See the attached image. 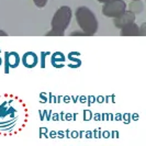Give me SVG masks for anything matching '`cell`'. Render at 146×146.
I'll return each mask as SVG.
<instances>
[{
  "label": "cell",
  "mask_w": 146,
  "mask_h": 146,
  "mask_svg": "<svg viewBox=\"0 0 146 146\" xmlns=\"http://www.w3.org/2000/svg\"><path fill=\"white\" fill-rule=\"evenodd\" d=\"M29 121V109L13 94L0 95V135L13 136L22 132Z\"/></svg>",
  "instance_id": "1"
},
{
  "label": "cell",
  "mask_w": 146,
  "mask_h": 146,
  "mask_svg": "<svg viewBox=\"0 0 146 146\" xmlns=\"http://www.w3.org/2000/svg\"><path fill=\"white\" fill-rule=\"evenodd\" d=\"M73 12L68 6H62L58 8L52 18L51 30L45 34L46 36H63L65 31L69 27L72 21Z\"/></svg>",
  "instance_id": "2"
},
{
  "label": "cell",
  "mask_w": 146,
  "mask_h": 146,
  "mask_svg": "<svg viewBox=\"0 0 146 146\" xmlns=\"http://www.w3.org/2000/svg\"><path fill=\"white\" fill-rule=\"evenodd\" d=\"M76 21L78 23L81 31H84L87 36L95 35L98 31V19L96 17L95 12H92L90 9L86 6H80L76 9L75 12Z\"/></svg>",
  "instance_id": "3"
},
{
  "label": "cell",
  "mask_w": 146,
  "mask_h": 146,
  "mask_svg": "<svg viewBox=\"0 0 146 146\" xmlns=\"http://www.w3.org/2000/svg\"><path fill=\"white\" fill-rule=\"evenodd\" d=\"M103 5L102 15L107 18H117L127 10V5L124 0H109Z\"/></svg>",
  "instance_id": "4"
},
{
  "label": "cell",
  "mask_w": 146,
  "mask_h": 146,
  "mask_svg": "<svg viewBox=\"0 0 146 146\" xmlns=\"http://www.w3.org/2000/svg\"><path fill=\"white\" fill-rule=\"evenodd\" d=\"M135 19H136V15H134V13H132L131 11L126 10L120 17L114 18L113 19V23H114V27L115 28L122 29V28H124L125 25L130 24L132 22H135Z\"/></svg>",
  "instance_id": "5"
},
{
  "label": "cell",
  "mask_w": 146,
  "mask_h": 146,
  "mask_svg": "<svg viewBox=\"0 0 146 146\" xmlns=\"http://www.w3.org/2000/svg\"><path fill=\"white\" fill-rule=\"evenodd\" d=\"M139 27L135 22H132L121 29V35L122 36H139Z\"/></svg>",
  "instance_id": "6"
},
{
  "label": "cell",
  "mask_w": 146,
  "mask_h": 146,
  "mask_svg": "<svg viewBox=\"0 0 146 146\" xmlns=\"http://www.w3.org/2000/svg\"><path fill=\"white\" fill-rule=\"evenodd\" d=\"M144 10V3L139 0V1H132L131 3L129 5V11H131L132 13L134 15H141Z\"/></svg>",
  "instance_id": "7"
},
{
  "label": "cell",
  "mask_w": 146,
  "mask_h": 146,
  "mask_svg": "<svg viewBox=\"0 0 146 146\" xmlns=\"http://www.w3.org/2000/svg\"><path fill=\"white\" fill-rule=\"evenodd\" d=\"M33 2H34V5H35L38 9H43V8H45V6L47 5L48 0H33Z\"/></svg>",
  "instance_id": "8"
},
{
  "label": "cell",
  "mask_w": 146,
  "mask_h": 146,
  "mask_svg": "<svg viewBox=\"0 0 146 146\" xmlns=\"http://www.w3.org/2000/svg\"><path fill=\"white\" fill-rule=\"evenodd\" d=\"M72 36H87V34L84 31H73L70 33Z\"/></svg>",
  "instance_id": "9"
},
{
  "label": "cell",
  "mask_w": 146,
  "mask_h": 146,
  "mask_svg": "<svg viewBox=\"0 0 146 146\" xmlns=\"http://www.w3.org/2000/svg\"><path fill=\"white\" fill-rule=\"evenodd\" d=\"M146 23L144 22L143 24H142V27L141 28H139V35H141V36H145L146 35Z\"/></svg>",
  "instance_id": "10"
},
{
  "label": "cell",
  "mask_w": 146,
  "mask_h": 146,
  "mask_svg": "<svg viewBox=\"0 0 146 146\" xmlns=\"http://www.w3.org/2000/svg\"><path fill=\"white\" fill-rule=\"evenodd\" d=\"M8 33L6 31H3V30H0V36H7Z\"/></svg>",
  "instance_id": "11"
},
{
  "label": "cell",
  "mask_w": 146,
  "mask_h": 146,
  "mask_svg": "<svg viewBox=\"0 0 146 146\" xmlns=\"http://www.w3.org/2000/svg\"><path fill=\"white\" fill-rule=\"evenodd\" d=\"M98 2H100V3H106V2H108L109 0H97Z\"/></svg>",
  "instance_id": "12"
},
{
  "label": "cell",
  "mask_w": 146,
  "mask_h": 146,
  "mask_svg": "<svg viewBox=\"0 0 146 146\" xmlns=\"http://www.w3.org/2000/svg\"><path fill=\"white\" fill-rule=\"evenodd\" d=\"M132 1H139V0H132ZM141 1H143V0H141Z\"/></svg>",
  "instance_id": "13"
}]
</instances>
